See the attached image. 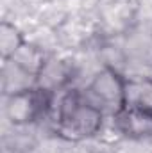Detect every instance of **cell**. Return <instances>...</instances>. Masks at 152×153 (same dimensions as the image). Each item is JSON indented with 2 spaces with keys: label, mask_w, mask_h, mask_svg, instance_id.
<instances>
[{
  "label": "cell",
  "mask_w": 152,
  "mask_h": 153,
  "mask_svg": "<svg viewBox=\"0 0 152 153\" xmlns=\"http://www.w3.org/2000/svg\"><path fill=\"white\" fill-rule=\"evenodd\" d=\"M38 85V76L25 71L22 66H18L14 61H4L2 70V89L5 96L27 91L31 87Z\"/></svg>",
  "instance_id": "obj_5"
},
{
  "label": "cell",
  "mask_w": 152,
  "mask_h": 153,
  "mask_svg": "<svg viewBox=\"0 0 152 153\" xmlns=\"http://www.w3.org/2000/svg\"><path fill=\"white\" fill-rule=\"evenodd\" d=\"M25 39L22 30L9 22L0 23V57L2 61H9L14 57V53L23 46Z\"/></svg>",
  "instance_id": "obj_6"
},
{
  "label": "cell",
  "mask_w": 152,
  "mask_h": 153,
  "mask_svg": "<svg viewBox=\"0 0 152 153\" xmlns=\"http://www.w3.org/2000/svg\"><path fill=\"white\" fill-rule=\"evenodd\" d=\"M116 130L129 139H149L152 137V109L125 105L113 116Z\"/></svg>",
  "instance_id": "obj_4"
},
{
  "label": "cell",
  "mask_w": 152,
  "mask_h": 153,
  "mask_svg": "<svg viewBox=\"0 0 152 153\" xmlns=\"http://www.w3.org/2000/svg\"><path fill=\"white\" fill-rule=\"evenodd\" d=\"M104 123V112L91 105L81 91H68L57 109L56 134L66 141H84L95 137Z\"/></svg>",
  "instance_id": "obj_1"
},
{
  "label": "cell",
  "mask_w": 152,
  "mask_h": 153,
  "mask_svg": "<svg viewBox=\"0 0 152 153\" xmlns=\"http://www.w3.org/2000/svg\"><path fill=\"white\" fill-rule=\"evenodd\" d=\"M9 61H14L18 66H22L25 71H29V73H32V75L38 76L41 73V70L45 68V64H47V57L43 55V52L39 50L38 46H34V45H31V43H23V46L14 53V57L13 59H9Z\"/></svg>",
  "instance_id": "obj_7"
},
{
  "label": "cell",
  "mask_w": 152,
  "mask_h": 153,
  "mask_svg": "<svg viewBox=\"0 0 152 153\" xmlns=\"http://www.w3.org/2000/svg\"><path fill=\"white\" fill-rule=\"evenodd\" d=\"M125 91L127 80L116 70L106 66L91 78L82 94L100 112L114 116L125 107Z\"/></svg>",
  "instance_id": "obj_2"
},
{
  "label": "cell",
  "mask_w": 152,
  "mask_h": 153,
  "mask_svg": "<svg viewBox=\"0 0 152 153\" xmlns=\"http://www.w3.org/2000/svg\"><path fill=\"white\" fill-rule=\"evenodd\" d=\"M66 80H68V71H66L63 62H59V61H47L45 68L38 75V85L47 89V91H50V93H54L56 89L65 85Z\"/></svg>",
  "instance_id": "obj_8"
},
{
  "label": "cell",
  "mask_w": 152,
  "mask_h": 153,
  "mask_svg": "<svg viewBox=\"0 0 152 153\" xmlns=\"http://www.w3.org/2000/svg\"><path fill=\"white\" fill-rule=\"evenodd\" d=\"M125 105L152 109V80H127Z\"/></svg>",
  "instance_id": "obj_9"
},
{
  "label": "cell",
  "mask_w": 152,
  "mask_h": 153,
  "mask_svg": "<svg viewBox=\"0 0 152 153\" xmlns=\"http://www.w3.org/2000/svg\"><path fill=\"white\" fill-rule=\"evenodd\" d=\"M50 100H52L50 91L34 85L27 91L5 96V116L16 126L31 125L38 121L41 116H45L50 107Z\"/></svg>",
  "instance_id": "obj_3"
}]
</instances>
